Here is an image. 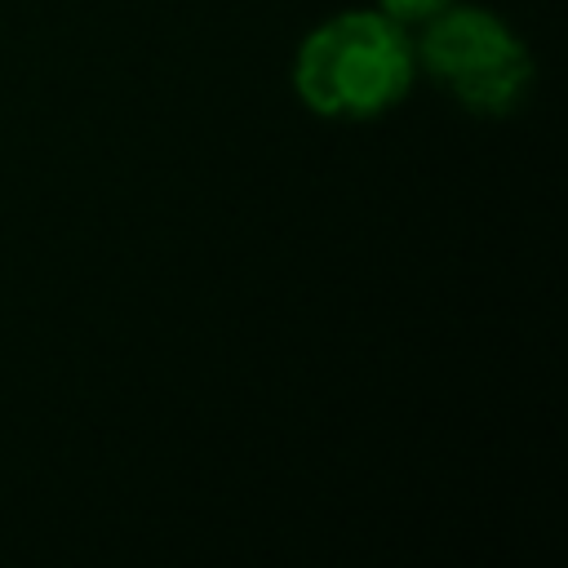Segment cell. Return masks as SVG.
Returning <instances> with one entry per match:
<instances>
[{
  "label": "cell",
  "instance_id": "obj_1",
  "mask_svg": "<svg viewBox=\"0 0 568 568\" xmlns=\"http://www.w3.org/2000/svg\"><path fill=\"white\" fill-rule=\"evenodd\" d=\"M408 40L382 13H342L297 53V93L320 115H373L408 89Z\"/></svg>",
  "mask_w": 568,
  "mask_h": 568
},
{
  "label": "cell",
  "instance_id": "obj_2",
  "mask_svg": "<svg viewBox=\"0 0 568 568\" xmlns=\"http://www.w3.org/2000/svg\"><path fill=\"white\" fill-rule=\"evenodd\" d=\"M422 62L453 98L484 115L510 111L532 80L524 44L510 36L506 22L484 9L444 4L439 13H430V27L422 36Z\"/></svg>",
  "mask_w": 568,
  "mask_h": 568
},
{
  "label": "cell",
  "instance_id": "obj_3",
  "mask_svg": "<svg viewBox=\"0 0 568 568\" xmlns=\"http://www.w3.org/2000/svg\"><path fill=\"white\" fill-rule=\"evenodd\" d=\"M448 0H382V9L390 13V18H430V13H439Z\"/></svg>",
  "mask_w": 568,
  "mask_h": 568
}]
</instances>
